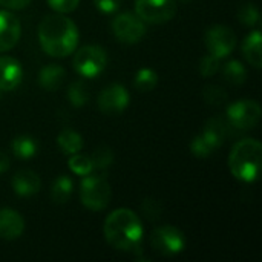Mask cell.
Here are the masks:
<instances>
[{
  "label": "cell",
  "instance_id": "cell-1",
  "mask_svg": "<svg viewBox=\"0 0 262 262\" xmlns=\"http://www.w3.org/2000/svg\"><path fill=\"white\" fill-rule=\"evenodd\" d=\"M78 29L75 23L63 14L46 15L38 26V41L41 49L55 58L72 54L78 45Z\"/></svg>",
  "mask_w": 262,
  "mask_h": 262
},
{
  "label": "cell",
  "instance_id": "cell-2",
  "mask_svg": "<svg viewBox=\"0 0 262 262\" xmlns=\"http://www.w3.org/2000/svg\"><path fill=\"white\" fill-rule=\"evenodd\" d=\"M104 238L111 247L120 252L141 250L143 226L140 216L130 209H117L111 212L103 226Z\"/></svg>",
  "mask_w": 262,
  "mask_h": 262
},
{
  "label": "cell",
  "instance_id": "cell-3",
  "mask_svg": "<svg viewBox=\"0 0 262 262\" xmlns=\"http://www.w3.org/2000/svg\"><path fill=\"white\" fill-rule=\"evenodd\" d=\"M262 166V146L255 138L238 141L229 155L232 175L243 183H255L259 178Z\"/></svg>",
  "mask_w": 262,
  "mask_h": 262
},
{
  "label": "cell",
  "instance_id": "cell-4",
  "mask_svg": "<svg viewBox=\"0 0 262 262\" xmlns=\"http://www.w3.org/2000/svg\"><path fill=\"white\" fill-rule=\"evenodd\" d=\"M112 190L107 180L101 175H86L80 183V200L81 204L92 210L100 212L104 210L111 201Z\"/></svg>",
  "mask_w": 262,
  "mask_h": 262
},
{
  "label": "cell",
  "instance_id": "cell-5",
  "mask_svg": "<svg viewBox=\"0 0 262 262\" xmlns=\"http://www.w3.org/2000/svg\"><path fill=\"white\" fill-rule=\"evenodd\" d=\"M74 69L75 72H78V75H81L83 78H95L98 77L106 64H107V55L106 51L100 46L95 45H88L80 48L78 51H74Z\"/></svg>",
  "mask_w": 262,
  "mask_h": 262
},
{
  "label": "cell",
  "instance_id": "cell-6",
  "mask_svg": "<svg viewBox=\"0 0 262 262\" xmlns=\"http://www.w3.org/2000/svg\"><path fill=\"white\" fill-rule=\"evenodd\" d=\"M261 106L256 100H238L227 106L226 118L235 130H250L261 120Z\"/></svg>",
  "mask_w": 262,
  "mask_h": 262
},
{
  "label": "cell",
  "instance_id": "cell-7",
  "mask_svg": "<svg viewBox=\"0 0 262 262\" xmlns=\"http://www.w3.org/2000/svg\"><path fill=\"white\" fill-rule=\"evenodd\" d=\"M150 246L154 247V250L163 256H175L180 255L186 246V236L184 233L178 229L173 227L170 224L157 227L152 235H150Z\"/></svg>",
  "mask_w": 262,
  "mask_h": 262
},
{
  "label": "cell",
  "instance_id": "cell-8",
  "mask_svg": "<svg viewBox=\"0 0 262 262\" xmlns=\"http://www.w3.org/2000/svg\"><path fill=\"white\" fill-rule=\"evenodd\" d=\"M177 0H135V14L150 25H161L175 17Z\"/></svg>",
  "mask_w": 262,
  "mask_h": 262
},
{
  "label": "cell",
  "instance_id": "cell-9",
  "mask_svg": "<svg viewBox=\"0 0 262 262\" xmlns=\"http://www.w3.org/2000/svg\"><path fill=\"white\" fill-rule=\"evenodd\" d=\"M204 43L209 54L223 60L235 51L238 40L232 28L226 25H213L207 29L204 35Z\"/></svg>",
  "mask_w": 262,
  "mask_h": 262
},
{
  "label": "cell",
  "instance_id": "cell-10",
  "mask_svg": "<svg viewBox=\"0 0 262 262\" xmlns=\"http://www.w3.org/2000/svg\"><path fill=\"white\" fill-rule=\"evenodd\" d=\"M112 31L121 43L134 45L146 35V23L132 12H123L112 21Z\"/></svg>",
  "mask_w": 262,
  "mask_h": 262
},
{
  "label": "cell",
  "instance_id": "cell-11",
  "mask_svg": "<svg viewBox=\"0 0 262 262\" xmlns=\"http://www.w3.org/2000/svg\"><path fill=\"white\" fill-rule=\"evenodd\" d=\"M130 101V95L123 84L114 83L106 86L97 98L98 109L104 114H121L127 109Z\"/></svg>",
  "mask_w": 262,
  "mask_h": 262
},
{
  "label": "cell",
  "instance_id": "cell-12",
  "mask_svg": "<svg viewBox=\"0 0 262 262\" xmlns=\"http://www.w3.org/2000/svg\"><path fill=\"white\" fill-rule=\"evenodd\" d=\"M20 20L9 11H0V52L11 51L20 40Z\"/></svg>",
  "mask_w": 262,
  "mask_h": 262
},
{
  "label": "cell",
  "instance_id": "cell-13",
  "mask_svg": "<svg viewBox=\"0 0 262 262\" xmlns=\"http://www.w3.org/2000/svg\"><path fill=\"white\" fill-rule=\"evenodd\" d=\"M23 80V68L14 57H0V91H14Z\"/></svg>",
  "mask_w": 262,
  "mask_h": 262
},
{
  "label": "cell",
  "instance_id": "cell-14",
  "mask_svg": "<svg viewBox=\"0 0 262 262\" xmlns=\"http://www.w3.org/2000/svg\"><path fill=\"white\" fill-rule=\"evenodd\" d=\"M25 232L23 216L12 209H0V239L14 241Z\"/></svg>",
  "mask_w": 262,
  "mask_h": 262
},
{
  "label": "cell",
  "instance_id": "cell-15",
  "mask_svg": "<svg viewBox=\"0 0 262 262\" xmlns=\"http://www.w3.org/2000/svg\"><path fill=\"white\" fill-rule=\"evenodd\" d=\"M11 184H12L14 193L18 195V196H23V198L35 195L41 189L40 177L35 172L29 170V169H21V170L15 172V175L12 177Z\"/></svg>",
  "mask_w": 262,
  "mask_h": 262
},
{
  "label": "cell",
  "instance_id": "cell-16",
  "mask_svg": "<svg viewBox=\"0 0 262 262\" xmlns=\"http://www.w3.org/2000/svg\"><path fill=\"white\" fill-rule=\"evenodd\" d=\"M66 78V71L61 64H46L38 72V84L48 91L54 92L61 88Z\"/></svg>",
  "mask_w": 262,
  "mask_h": 262
},
{
  "label": "cell",
  "instance_id": "cell-17",
  "mask_svg": "<svg viewBox=\"0 0 262 262\" xmlns=\"http://www.w3.org/2000/svg\"><path fill=\"white\" fill-rule=\"evenodd\" d=\"M261 41L262 35L259 29L252 31L246 40L243 41V55L244 58L256 69L262 66V54H261Z\"/></svg>",
  "mask_w": 262,
  "mask_h": 262
},
{
  "label": "cell",
  "instance_id": "cell-18",
  "mask_svg": "<svg viewBox=\"0 0 262 262\" xmlns=\"http://www.w3.org/2000/svg\"><path fill=\"white\" fill-rule=\"evenodd\" d=\"M57 144L66 155H74L81 152L83 149V138L78 132L72 129H63L57 137Z\"/></svg>",
  "mask_w": 262,
  "mask_h": 262
},
{
  "label": "cell",
  "instance_id": "cell-19",
  "mask_svg": "<svg viewBox=\"0 0 262 262\" xmlns=\"http://www.w3.org/2000/svg\"><path fill=\"white\" fill-rule=\"evenodd\" d=\"M72 192H74L72 180L66 175H60L54 180V183L51 186V200L55 204H64L69 201Z\"/></svg>",
  "mask_w": 262,
  "mask_h": 262
},
{
  "label": "cell",
  "instance_id": "cell-20",
  "mask_svg": "<svg viewBox=\"0 0 262 262\" xmlns=\"http://www.w3.org/2000/svg\"><path fill=\"white\" fill-rule=\"evenodd\" d=\"M224 80L233 86H241L244 84L246 78H247V71H246V66L238 61V60H230L227 61L226 64H223L220 68Z\"/></svg>",
  "mask_w": 262,
  "mask_h": 262
},
{
  "label": "cell",
  "instance_id": "cell-21",
  "mask_svg": "<svg viewBox=\"0 0 262 262\" xmlns=\"http://www.w3.org/2000/svg\"><path fill=\"white\" fill-rule=\"evenodd\" d=\"M11 149L14 152V155L20 160H29L32 158L37 150H38V144L37 141L29 137V135H20L15 137L11 143Z\"/></svg>",
  "mask_w": 262,
  "mask_h": 262
},
{
  "label": "cell",
  "instance_id": "cell-22",
  "mask_svg": "<svg viewBox=\"0 0 262 262\" xmlns=\"http://www.w3.org/2000/svg\"><path fill=\"white\" fill-rule=\"evenodd\" d=\"M134 84L138 91L149 92V91L155 89V86L158 84V74L150 68H143V69L137 71Z\"/></svg>",
  "mask_w": 262,
  "mask_h": 262
},
{
  "label": "cell",
  "instance_id": "cell-23",
  "mask_svg": "<svg viewBox=\"0 0 262 262\" xmlns=\"http://www.w3.org/2000/svg\"><path fill=\"white\" fill-rule=\"evenodd\" d=\"M216 149H218L216 144H215L212 140H209L203 132L198 134V135L192 140V143H190V150H192V154H193L196 158H207V157H210Z\"/></svg>",
  "mask_w": 262,
  "mask_h": 262
},
{
  "label": "cell",
  "instance_id": "cell-24",
  "mask_svg": "<svg viewBox=\"0 0 262 262\" xmlns=\"http://www.w3.org/2000/svg\"><path fill=\"white\" fill-rule=\"evenodd\" d=\"M68 166H69V169L75 175H80V177H86V175H89V173L94 172V164H92L91 157L83 155L80 152L71 155V158L68 161Z\"/></svg>",
  "mask_w": 262,
  "mask_h": 262
},
{
  "label": "cell",
  "instance_id": "cell-25",
  "mask_svg": "<svg viewBox=\"0 0 262 262\" xmlns=\"http://www.w3.org/2000/svg\"><path fill=\"white\" fill-rule=\"evenodd\" d=\"M68 98L74 107H83L89 100V92H88L86 84L81 80L71 83V86L68 89Z\"/></svg>",
  "mask_w": 262,
  "mask_h": 262
},
{
  "label": "cell",
  "instance_id": "cell-26",
  "mask_svg": "<svg viewBox=\"0 0 262 262\" xmlns=\"http://www.w3.org/2000/svg\"><path fill=\"white\" fill-rule=\"evenodd\" d=\"M91 160L94 164V170H107L114 163V152L109 147L101 146L95 149V152L91 155Z\"/></svg>",
  "mask_w": 262,
  "mask_h": 262
},
{
  "label": "cell",
  "instance_id": "cell-27",
  "mask_svg": "<svg viewBox=\"0 0 262 262\" xmlns=\"http://www.w3.org/2000/svg\"><path fill=\"white\" fill-rule=\"evenodd\" d=\"M238 18L246 26H256L261 21L259 9L255 3H246L238 11Z\"/></svg>",
  "mask_w": 262,
  "mask_h": 262
},
{
  "label": "cell",
  "instance_id": "cell-28",
  "mask_svg": "<svg viewBox=\"0 0 262 262\" xmlns=\"http://www.w3.org/2000/svg\"><path fill=\"white\" fill-rule=\"evenodd\" d=\"M203 98L210 106H221L227 103V92L221 86H206L203 91Z\"/></svg>",
  "mask_w": 262,
  "mask_h": 262
},
{
  "label": "cell",
  "instance_id": "cell-29",
  "mask_svg": "<svg viewBox=\"0 0 262 262\" xmlns=\"http://www.w3.org/2000/svg\"><path fill=\"white\" fill-rule=\"evenodd\" d=\"M220 68H221V60L216 58L215 55L209 54V52L200 61V72L204 77H212V75L218 74Z\"/></svg>",
  "mask_w": 262,
  "mask_h": 262
},
{
  "label": "cell",
  "instance_id": "cell-30",
  "mask_svg": "<svg viewBox=\"0 0 262 262\" xmlns=\"http://www.w3.org/2000/svg\"><path fill=\"white\" fill-rule=\"evenodd\" d=\"M161 209H163L161 203L154 198H147L141 204V212L147 220H157L161 213Z\"/></svg>",
  "mask_w": 262,
  "mask_h": 262
},
{
  "label": "cell",
  "instance_id": "cell-31",
  "mask_svg": "<svg viewBox=\"0 0 262 262\" xmlns=\"http://www.w3.org/2000/svg\"><path fill=\"white\" fill-rule=\"evenodd\" d=\"M80 0H48V5L58 14L72 12L78 6Z\"/></svg>",
  "mask_w": 262,
  "mask_h": 262
},
{
  "label": "cell",
  "instance_id": "cell-32",
  "mask_svg": "<svg viewBox=\"0 0 262 262\" xmlns=\"http://www.w3.org/2000/svg\"><path fill=\"white\" fill-rule=\"evenodd\" d=\"M95 8L101 14H114L120 8V0H94Z\"/></svg>",
  "mask_w": 262,
  "mask_h": 262
},
{
  "label": "cell",
  "instance_id": "cell-33",
  "mask_svg": "<svg viewBox=\"0 0 262 262\" xmlns=\"http://www.w3.org/2000/svg\"><path fill=\"white\" fill-rule=\"evenodd\" d=\"M29 3H31V0H0V6H3L5 9H12V11L23 9Z\"/></svg>",
  "mask_w": 262,
  "mask_h": 262
},
{
  "label": "cell",
  "instance_id": "cell-34",
  "mask_svg": "<svg viewBox=\"0 0 262 262\" xmlns=\"http://www.w3.org/2000/svg\"><path fill=\"white\" fill-rule=\"evenodd\" d=\"M11 166V160L8 157V154H5L3 150H0V173L6 172Z\"/></svg>",
  "mask_w": 262,
  "mask_h": 262
},
{
  "label": "cell",
  "instance_id": "cell-35",
  "mask_svg": "<svg viewBox=\"0 0 262 262\" xmlns=\"http://www.w3.org/2000/svg\"><path fill=\"white\" fill-rule=\"evenodd\" d=\"M181 2H189V0H181Z\"/></svg>",
  "mask_w": 262,
  "mask_h": 262
}]
</instances>
